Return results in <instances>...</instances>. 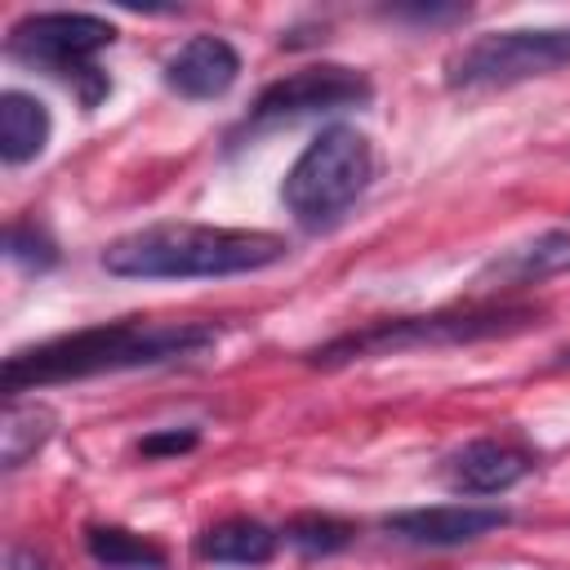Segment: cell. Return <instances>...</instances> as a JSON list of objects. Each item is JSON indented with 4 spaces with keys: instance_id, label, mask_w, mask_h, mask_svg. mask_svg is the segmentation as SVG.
Returning a JSON list of instances; mask_svg holds the SVG:
<instances>
[{
    "instance_id": "obj_1",
    "label": "cell",
    "mask_w": 570,
    "mask_h": 570,
    "mask_svg": "<svg viewBox=\"0 0 570 570\" xmlns=\"http://www.w3.org/2000/svg\"><path fill=\"white\" fill-rule=\"evenodd\" d=\"M218 343V325L209 321H111L89 325L76 334H58L31 347H18L4 356L0 383L9 396L49 387V383H76L94 374H120V370H151L174 365L209 352Z\"/></svg>"
},
{
    "instance_id": "obj_2",
    "label": "cell",
    "mask_w": 570,
    "mask_h": 570,
    "mask_svg": "<svg viewBox=\"0 0 570 570\" xmlns=\"http://www.w3.org/2000/svg\"><path fill=\"white\" fill-rule=\"evenodd\" d=\"M289 254L276 232L209 227V223H156L138 227L102 249V267L125 281H187V276H240L263 272Z\"/></svg>"
},
{
    "instance_id": "obj_3",
    "label": "cell",
    "mask_w": 570,
    "mask_h": 570,
    "mask_svg": "<svg viewBox=\"0 0 570 570\" xmlns=\"http://www.w3.org/2000/svg\"><path fill=\"white\" fill-rule=\"evenodd\" d=\"M543 312L530 303H468V307H445V312H423V316H392V321H370L361 330H347L316 352H307L312 365L338 370L352 361L370 356H396V352H419V347H459V343H481V338H503L539 325Z\"/></svg>"
},
{
    "instance_id": "obj_4",
    "label": "cell",
    "mask_w": 570,
    "mask_h": 570,
    "mask_svg": "<svg viewBox=\"0 0 570 570\" xmlns=\"http://www.w3.org/2000/svg\"><path fill=\"white\" fill-rule=\"evenodd\" d=\"M370 178H374L370 138L352 125H330L289 165L281 183V200L298 227L325 232L365 196Z\"/></svg>"
},
{
    "instance_id": "obj_5",
    "label": "cell",
    "mask_w": 570,
    "mask_h": 570,
    "mask_svg": "<svg viewBox=\"0 0 570 570\" xmlns=\"http://www.w3.org/2000/svg\"><path fill=\"white\" fill-rule=\"evenodd\" d=\"M116 40V27L98 13H71V9H53V13H27L9 27V53L18 62L45 67L53 76H62L67 85H76L80 107H98V98L111 94V80L94 67V58Z\"/></svg>"
},
{
    "instance_id": "obj_6",
    "label": "cell",
    "mask_w": 570,
    "mask_h": 570,
    "mask_svg": "<svg viewBox=\"0 0 570 570\" xmlns=\"http://www.w3.org/2000/svg\"><path fill=\"white\" fill-rule=\"evenodd\" d=\"M570 67V27H512L485 31L445 58V85L454 94L508 89L534 76Z\"/></svg>"
},
{
    "instance_id": "obj_7",
    "label": "cell",
    "mask_w": 570,
    "mask_h": 570,
    "mask_svg": "<svg viewBox=\"0 0 570 570\" xmlns=\"http://www.w3.org/2000/svg\"><path fill=\"white\" fill-rule=\"evenodd\" d=\"M374 85L338 62H316L303 71H289L281 80H272L258 98L249 120L254 125H272V120H294V116H316V111H338V107H361L370 102Z\"/></svg>"
},
{
    "instance_id": "obj_8",
    "label": "cell",
    "mask_w": 570,
    "mask_h": 570,
    "mask_svg": "<svg viewBox=\"0 0 570 570\" xmlns=\"http://www.w3.org/2000/svg\"><path fill=\"white\" fill-rule=\"evenodd\" d=\"M512 521L508 508L490 503H436V508H405L383 517V530L414 548H459L481 534H494Z\"/></svg>"
},
{
    "instance_id": "obj_9",
    "label": "cell",
    "mask_w": 570,
    "mask_h": 570,
    "mask_svg": "<svg viewBox=\"0 0 570 570\" xmlns=\"http://www.w3.org/2000/svg\"><path fill=\"white\" fill-rule=\"evenodd\" d=\"M236 76H240V53L223 36H209V31L183 40L165 58V85L183 98H196V102L223 98L236 85Z\"/></svg>"
},
{
    "instance_id": "obj_10",
    "label": "cell",
    "mask_w": 570,
    "mask_h": 570,
    "mask_svg": "<svg viewBox=\"0 0 570 570\" xmlns=\"http://www.w3.org/2000/svg\"><path fill=\"white\" fill-rule=\"evenodd\" d=\"M530 454L521 445H508V441H494V436H481V441H468L463 450H454L445 459V485L454 494H503L512 490L525 472H530Z\"/></svg>"
},
{
    "instance_id": "obj_11",
    "label": "cell",
    "mask_w": 570,
    "mask_h": 570,
    "mask_svg": "<svg viewBox=\"0 0 570 570\" xmlns=\"http://www.w3.org/2000/svg\"><path fill=\"white\" fill-rule=\"evenodd\" d=\"M557 272H570V232L566 227H552L517 249H508L503 258L485 263L481 276L472 281V294H490V289H517V285H539Z\"/></svg>"
},
{
    "instance_id": "obj_12",
    "label": "cell",
    "mask_w": 570,
    "mask_h": 570,
    "mask_svg": "<svg viewBox=\"0 0 570 570\" xmlns=\"http://www.w3.org/2000/svg\"><path fill=\"white\" fill-rule=\"evenodd\" d=\"M53 134L49 107L27 94V89H4L0 94V160L4 165H27L45 151Z\"/></svg>"
},
{
    "instance_id": "obj_13",
    "label": "cell",
    "mask_w": 570,
    "mask_h": 570,
    "mask_svg": "<svg viewBox=\"0 0 570 570\" xmlns=\"http://www.w3.org/2000/svg\"><path fill=\"white\" fill-rule=\"evenodd\" d=\"M276 530L254 517H227L196 539V557L209 566H267L276 557Z\"/></svg>"
},
{
    "instance_id": "obj_14",
    "label": "cell",
    "mask_w": 570,
    "mask_h": 570,
    "mask_svg": "<svg viewBox=\"0 0 570 570\" xmlns=\"http://www.w3.org/2000/svg\"><path fill=\"white\" fill-rule=\"evenodd\" d=\"M53 428H58V419H53L49 405L9 396L4 419H0V468L4 472H18L31 454L45 450V441L53 436Z\"/></svg>"
},
{
    "instance_id": "obj_15",
    "label": "cell",
    "mask_w": 570,
    "mask_h": 570,
    "mask_svg": "<svg viewBox=\"0 0 570 570\" xmlns=\"http://www.w3.org/2000/svg\"><path fill=\"white\" fill-rule=\"evenodd\" d=\"M85 548L102 570H165L169 566L160 543H151L125 525H94L85 534Z\"/></svg>"
},
{
    "instance_id": "obj_16",
    "label": "cell",
    "mask_w": 570,
    "mask_h": 570,
    "mask_svg": "<svg viewBox=\"0 0 570 570\" xmlns=\"http://www.w3.org/2000/svg\"><path fill=\"white\" fill-rule=\"evenodd\" d=\"M352 534L356 530L347 521L330 517V512H298V517L285 521V543L298 548L303 557H334L352 543Z\"/></svg>"
},
{
    "instance_id": "obj_17",
    "label": "cell",
    "mask_w": 570,
    "mask_h": 570,
    "mask_svg": "<svg viewBox=\"0 0 570 570\" xmlns=\"http://www.w3.org/2000/svg\"><path fill=\"white\" fill-rule=\"evenodd\" d=\"M4 254H9L18 267H27V272H49V267L58 263L53 236H49L45 227H36V223H9V232H4Z\"/></svg>"
},
{
    "instance_id": "obj_18",
    "label": "cell",
    "mask_w": 570,
    "mask_h": 570,
    "mask_svg": "<svg viewBox=\"0 0 570 570\" xmlns=\"http://www.w3.org/2000/svg\"><path fill=\"white\" fill-rule=\"evenodd\" d=\"M196 428H169V432H151V436H142L138 441V450L147 454V459H160V454H187V450H196Z\"/></svg>"
},
{
    "instance_id": "obj_19",
    "label": "cell",
    "mask_w": 570,
    "mask_h": 570,
    "mask_svg": "<svg viewBox=\"0 0 570 570\" xmlns=\"http://www.w3.org/2000/svg\"><path fill=\"white\" fill-rule=\"evenodd\" d=\"M9 570H49V561L36 548H13L9 552Z\"/></svg>"
}]
</instances>
